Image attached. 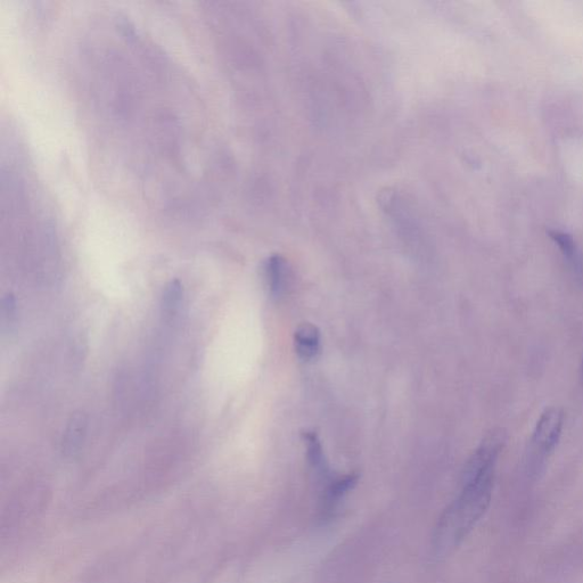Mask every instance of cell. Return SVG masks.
I'll return each mask as SVG.
<instances>
[{
	"mask_svg": "<svg viewBox=\"0 0 583 583\" xmlns=\"http://www.w3.org/2000/svg\"><path fill=\"white\" fill-rule=\"evenodd\" d=\"M506 438L503 429L492 430L468 461L461 492L443 513L435 533L440 552L447 553L461 545L488 511L496 465Z\"/></svg>",
	"mask_w": 583,
	"mask_h": 583,
	"instance_id": "cell-1",
	"label": "cell"
},
{
	"mask_svg": "<svg viewBox=\"0 0 583 583\" xmlns=\"http://www.w3.org/2000/svg\"><path fill=\"white\" fill-rule=\"evenodd\" d=\"M564 418L563 409L558 407H549L540 415L532 442L541 455H549L556 448L561 439Z\"/></svg>",
	"mask_w": 583,
	"mask_h": 583,
	"instance_id": "cell-2",
	"label": "cell"
},
{
	"mask_svg": "<svg viewBox=\"0 0 583 583\" xmlns=\"http://www.w3.org/2000/svg\"><path fill=\"white\" fill-rule=\"evenodd\" d=\"M88 416L84 412H76L70 417L62 437V451L67 457L76 456L87 438Z\"/></svg>",
	"mask_w": 583,
	"mask_h": 583,
	"instance_id": "cell-3",
	"label": "cell"
},
{
	"mask_svg": "<svg viewBox=\"0 0 583 583\" xmlns=\"http://www.w3.org/2000/svg\"><path fill=\"white\" fill-rule=\"evenodd\" d=\"M295 350L303 360H310L318 355L320 350V332L312 324H302L294 334Z\"/></svg>",
	"mask_w": 583,
	"mask_h": 583,
	"instance_id": "cell-4",
	"label": "cell"
},
{
	"mask_svg": "<svg viewBox=\"0 0 583 583\" xmlns=\"http://www.w3.org/2000/svg\"><path fill=\"white\" fill-rule=\"evenodd\" d=\"M289 270H287L286 261L279 256H274L267 261L266 279L270 294L278 298L286 290Z\"/></svg>",
	"mask_w": 583,
	"mask_h": 583,
	"instance_id": "cell-5",
	"label": "cell"
},
{
	"mask_svg": "<svg viewBox=\"0 0 583 583\" xmlns=\"http://www.w3.org/2000/svg\"><path fill=\"white\" fill-rule=\"evenodd\" d=\"M303 439L306 441L309 463L327 483H330L334 478H332L330 467L327 465L318 435L315 432H306L303 433Z\"/></svg>",
	"mask_w": 583,
	"mask_h": 583,
	"instance_id": "cell-6",
	"label": "cell"
},
{
	"mask_svg": "<svg viewBox=\"0 0 583 583\" xmlns=\"http://www.w3.org/2000/svg\"><path fill=\"white\" fill-rule=\"evenodd\" d=\"M357 481V475L349 474L340 476V478H334L330 483H327L324 499L325 508L328 511H332L334 506L340 502L341 498L346 496L356 486Z\"/></svg>",
	"mask_w": 583,
	"mask_h": 583,
	"instance_id": "cell-7",
	"label": "cell"
},
{
	"mask_svg": "<svg viewBox=\"0 0 583 583\" xmlns=\"http://www.w3.org/2000/svg\"><path fill=\"white\" fill-rule=\"evenodd\" d=\"M184 297V289L182 283L179 281H172L164 289L162 295V311L168 317H174L182 305Z\"/></svg>",
	"mask_w": 583,
	"mask_h": 583,
	"instance_id": "cell-8",
	"label": "cell"
},
{
	"mask_svg": "<svg viewBox=\"0 0 583 583\" xmlns=\"http://www.w3.org/2000/svg\"><path fill=\"white\" fill-rule=\"evenodd\" d=\"M550 240H552L558 249L564 254V257L572 259L574 254H576V242H574L573 237L565 232L556 231V229H549L547 232Z\"/></svg>",
	"mask_w": 583,
	"mask_h": 583,
	"instance_id": "cell-9",
	"label": "cell"
},
{
	"mask_svg": "<svg viewBox=\"0 0 583 583\" xmlns=\"http://www.w3.org/2000/svg\"><path fill=\"white\" fill-rule=\"evenodd\" d=\"M16 318H18V308H16V302L12 294L6 295L3 299L2 307V322L3 330L6 326L10 328L15 325Z\"/></svg>",
	"mask_w": 583,
	"mask_h": 583,
	"instance_id": "cell-10",
	"label": "cell"
},
{
	"mask_svg": "<svg viewBox=\"0 0 583 583\" xmlns=\"http://www.w3.org/2000/svg\"><path fill=\"white\" fill-rule=\"evenodd\" d=\"M580 373H581V380H582V383H583V358H582Z\"/></svg>",
	"mask_w": 583,
	"mask_h": 583,
	"instance_id": "cell-11",
	"label": "cell"
}]
</instances>
